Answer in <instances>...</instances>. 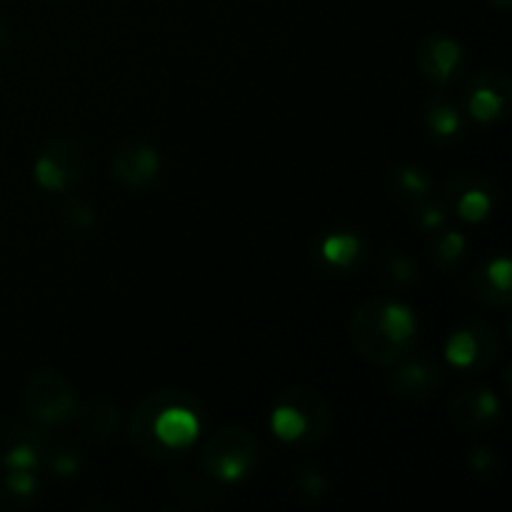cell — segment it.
Returning <instances> with one entry per match:
<instances>
[{
    "mask_svg": "<svg viewBox=\"0 0 512 512\" xmlns=\"http://www.w3.org/2000/svg\"><path fill=\"white\" fill-rule=\"evenodd\" d=\"M260 458V445L253 435L238 425L215 430L203 448V470L218 483H238L248 478Z\"/></svg>",
    "mask_w": 512,
    "mask_h": 512,
    "instance_id": "277c9868",
    "label": "cell"
},
{
    "mask_svg": "<svg viewBox=\"0 0 512 512\" xmlns=\"http://www.w3.org/2000/svg\"><path fill=\"white\" fill-rule=\"evenodd\" d=\"M320 260L333 270H350L358 268L363 260V243L353 233H338L323 240L318 248Z\"/></svg>",
    "mask_w": 512,
    "mask_h": 512,
    "instance_id": "9a60e30c",
    "label": "cell"
},
{
    "mask_svg": "<svg viewBox=\"0 0 512 512\" xmlns=\"http://www.w3.org/2000/svg\"><path fill=\"white\" fill-rule=\"evenodd\" d=\"M415 63L425 78L438 85H448L463 68V48L450 35L433 33L420 40Z\"/></svg>",
    "mask_w": 512,
    "mask_h": 512,
    "instance_id": "30bf717a",
    "label": "cell"
},
{
    "mask_svg": "<svg viewBox=\"0 0 512 512\" xmlns=\"http://www.w3.org/2000/svg\"><path fill=\"white\" fill-rule=\"evenodd\" d=\"M85 165H88V158H85L83 145L75 138L60 135L45 145L43 153L35 160L33 173L40 188L50 193H65L83 180Z\"/></svg>",
    "mask_w": 512,
    "mask_h": 512,
    "instance_id": "5b68a950",
    "label": "cell"
},
{
    "mask_svg": "<svg viewBox=\"0 0 512 512\" xmlns=\"http://www.w3.org/2000/svg\"><path fill=\"white\" fill-rule=\"evenodd\" d=\"M50 465H53L55 473L63 475V478H68V475H75V470H78V458L65 450V453H55L53 458H50Z\"/></svg>",
    "mask_w": 512,
    "mask_h": 512,
    "instance_id": "cb8c5ba5",
    "label": "cell"
},
{
    "mask_svg": "<svg viewBox=\"0 0 512 512\" xmlns=\"http://www.w3.org/2000/svg\"><path fill=\"white\" fill-rule=\"evenodd\" d=\"M470 465H473V470H478V473H485V470L493 465V455L485 448H475L473 455H470Z\"/></svg>",
    "mask_w": 512,
    "mask_h": 512,
    "instance_id": "484cf974",
    "label": "cell"
},
{
    "mask_svg": "<svg viewBox=\"0 0 512 512\" xmlns=\"http://www.w3.org/2000/svg\"><path fill=\"white\" fill-rule=\"evenodd\" d=\"M43 460V445L35 438H23L8 450V455L3 458L5 470H28V473H35V468Z\"/></svg>",
    "mask_w": 512,
    "mask_h": 512,
    "instance_id": "44dd1931",
    "label": "cell"
},
{
    "mask_svg": "<svg viewBox=\"0 0 512 512\" xmlns=\"http://www.w3.org/2000/svg\"><path fill=\"white\" fill-rule=\"evenodd\" d=\"M495 200V188L483 175H458L445 185V203L455 210L465 223H480L490 215Z\"/></svg>",
    "mask_w": 512,
    "mask_h": 512,
    "instance_id": "9c48e42d",
    "label": "cell"
},
{
    "mask_svg": "<svg viewBox=\"0 0 512 512\" xmlns=\"http://www.w3.org/2000/svg\"><path fill=\"white\" fill-rule=\"evenodd\" d=\"M425 123H428L430 133H433L435 138L443 140L455 138V135H460V130H463V118H460L458 108L445 103V100H435V103L430 105L428 113H425Z\"/></svg>",
    "mask_w": 512,
    "mask_h": 512,
    "instance_id": "ac0fdd59",
    "label": "cell"
},
{
    "mask_svg": "<svg viewBox=\"0 0 512 512\" xmlns=\"http://www.w3.org/2000/svg\"><path fill=\"white\" fill-rule=\"evenodd\" d=\"M393 183L398 195L408 198L410 203H423L430 193V175L425 173L423 168H415V165H405V168H398L393 173Z\"/></svg>",
    "mask_w": 512,
    "mask_h": 512,
    "instance_id": "d6986e66",
    "label": "cell"
},
{
    "mask_svg": "<svg viewBox=\"0 0 512 512\" xmlns=\"http://www.w3.org/2000/svg\"><path fill=\"white\" fill-rule=\"evenodd\" d=\"M75 418H78L83 433L90 435L93 440H105L110 435H115V430H118V410L113 405H88L85 410H78Z\"/></svg>",
    "mask_w": 512,
    "mask_h": 512,
    "instance_id": "e0dca14e",
    "label": "cell"
},
{
    "mask_svg": "<svg viewBox=\"0 0 512 512\" xmlns=\"http://www.w3.org/2000/svg\"><path fill=\"white\" fill-rule=\"evenodd\" d=\"M510 100V78L505 73H480L470 83L468 110L480 123L503 118Z\"/></svg>",
    "mask_w": 512,
    "mask_h": 512,
    "instance_id": "7c38bea8",
    "label": "cell"
},
{
    "mask_svg": "<svg viewBox=\"0 0 512 512\" xmlns=\"http://www.w3.org/2000/svg\"><path fill=\"white\" fill-rule=\"evenodd\" d=\"M23 403L25 410L43 425H63L78 413V400L68 380L50 370H40L28 380Z\"/></svg>",
    "mask_w": 512,
    "mask_h": 512,
    "instance_id": "8992f818",
    "label": "cell"
},
{
    "mask_svg": "<svg viewBox=\"0 0 512 512\" xmlns=\"http://www.w3.org/2000/svg\"><path fill=\"white\" fill-rule=\"evenodd\" d=\"M415 218H418L420 228L428 230V233H438L440 228H445V213L440 205L423 203L415 208Z\"/></svg>",
    "mask_w": 512,
    "mask_h": 512,
    "instance_id": "7402d4cb",
    "label": "cell"
},
{
    "mask_svg": "<svg viewBox=\"0 0 512 512\" xmlns=\"http://www.w3.org/2000/svg\"><path fill=\"white\" fill-rule=\"evenodd\" d=\"M270 425L283 443L318 448L330 433V408L318 390L293 388L278 400Z\"/></svg>",
    "mask_w": 512,
    "mask_h": 512,
    "instance_id": "3957f363",
    "label": "cell"
},
{
    "mask_svg": "<svg viewBox=\"0 0 512 512\" xmlns=\"http://www.w3.org/2000/svg\"><path fill=\"white\" fill-rule=\"evenodd\" d=\"M470 290H473V298L485 305H495V308L508 305L512 300L508 258H495L480 265L470 278Z\"/></svg>",
    "mask_w": 512,
    "mask_h": 512,
    "instance_id": "5bb4252c",
    "label": "cell"
},
{
    "mask_svg": "<svg viewBox=\"0 0 512 512\" xmlns=\"http://www.w3.org/2000/svg\"><path fill=\"white\" fill-rule=\"evenodd\" d=\"M400 368L395 370L393 385L403 398L425 400L440 388V368L425 355H418L413 360H400Z\"/></svg>",
    "mask_w": 512,
    "mask_h": 512,
    "instance_id": "4fadbf2b",
    "label": "cell"
},
{
    "mask_svg": "<svg viewBox=\"0 0 512 512\" xmlns=\"http://www.w3.org/2000/svg\"><path fill=\"white\" fill-rule=\"evenodd\" d=\"M415 338V313L393 298L365 300L350 320V343L368 363L375 365H398L410 355Z\"/></svg>",
    "mask_w": 512,
    "mask_h": 512,
    "instance_id": "7a4b0ae2",
    "label": "cell"
},
{
    "mask_svg": "<svg viewBox=\"0 0 512 512\" xmlns=\"http://www.w3.org/2000/svg\"><path fill=\"white\" fill-rule=\"evenodd\" d=\"M498 353V335L483 320H473V323L458 328L445 345V355H448L450 363L460 370H473V373L490 368Z\"/></svg>",
    "mask_w": 512,
    "mask_h": 512,
    "instance_id": "52a82bcc",
    "label": "cell"
},
{
    "mask_svg": "<svg viewBox=\"0 0 512 512\" xmlns=\"http://www.w3.org/2000/svg\"><path fill=\"white\" fill-rule=\"evenodd\" d=\"M498 413V398L493 395V390L483 388V385H468V388L458 390L450 403L453 423L465 433H480V430L490 428L498 420Z\"/></svg>",
    "mask_w": 512,
    "mask_h": 512,
    "instance_id": "8fae6325",
    "label": "cell"
},
{
    "mask_svg": "<svg viewBox=\"0 0 512 512\" xmlns=\"http://www.w3.org/2000/svg\"><path fill=\"white\" fill-rule=\"evenodd\" d=\"M110 173L130 193L150 188L160 175V153L145 140H125L118 145L110 163Z\"/></svg>",
    "mask_w": 512,
    "mask_h": 512,
    "instance_id": "ba28073f",
    "label": "cell"
},
{
    "mask_svg": "<svg viewBox=\"0 0 512 512\" xmlns=\"http://www.w3.org/2000/svg\"><path fill=\"white\" fill-rule=\"evenodd\" d=\"M490 5H493V8H498V10H510L512 8V0H488Z\"/></svg>",
    "mask_w": 512,
    "mask_h": 512,
    "instance_id": "4316f807",
    "label": "cell"
},
{
    "mask_svg": "<svg viewBox=\"0 0 512 512\" xmlns=\"http://www.w3.org/2000/svg\"><path fill=\"white\" fill-rule=\"evenodd\" d=\"M465 240L460 233L443 230L433 233V260L440 270H453L463 260Z\"/></svg>",
    "mask_w": 512,
    "mask_h": 512,
    "instance_id": "ffe728a7",
    "label": "cell"
},
{
    "mask_svg": "<svg viewBox=\"0 0 512 512\" xmlns=\"http://www.w3.org/2000/svg\"><path fill=\"white\" fill-rule=\"evenodd\" d=\"M298 485L305 495H318L323 490V478H320L318 470H303V475L298 478Z\"/></svg>",
    "mask_w": 512,
    "mask_h": 512,
    "instance_id": "d4e9b609",
    "label": "cell"
},
{
    "mask_svg": "<svg viewBox=\"0 0 512 512\" xmlns=\"http://www.w3.org/2000/svg\"><path fill=\"white\" fill-rule=\"evenodd\" d=\"M63 213L73 220L75 228H88V225L93 223V210H90L85 203H80V200H73V203L65 205Z\"/></svg>",
    "mask_w": 512,
    "mask_h": 512,
    "instance_id": "603a6c76",
    "label": "cell"
},
{
    "mask_svg": "<svg viewBox=\"0 0 512 512\" xmlns=\"http://www.w3.org/2000/svg\"><path fill=\"white\" fill-rule=\"evenodd\" d=\"M35 478L28 470H8L0 483V508L18 510L33 503Z\"/></svg>",
    "mask_w": 512,
    "mask_h": 512,
    "instance_id": "2e32d148",
    "label": "cell"
},
{
    "mask_svg": "<svg viewBox=\"0 0 512 512\" xmlns=\"http://www.w3.org/2000/svg\"><path fill=\"white\" fill-rule=\"evenodd\" d=\"M203 405L193 393L163 388L138 403L130 418V443L153 460H173L198 440Z\"/></svg>",
    "mask_w": 512,
    "mask_h": 512,
    "instance_id": "6da1fadb",
    "label": "cell"
},
{
    "mask_svg": "<svg viewBox=\"0 0 512 512\" xmlns=\"http://www.w3.org/2000/svg\"><path fill=\"white\" fill-rule=\"evenodd\" d=\"M5 45H8V33H5V28L0 25V53L5 50Z\"/></svg>",
    "mask_w": 512,
    "mask_h": 512,
    "instance_id": "83f0119b",
    "label": "cell"
}]
</instances>
